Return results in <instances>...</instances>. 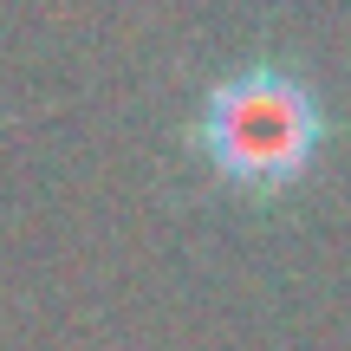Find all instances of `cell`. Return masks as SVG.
Segmentation results:
<instances>
[{
    "label": "cell",
    "mask_w": 351,
    "mask_h": 351,
    "mask_svg": "<svg viewBox=\"0 0 351 351\" xmlns=\"http://www.w3.org/2000/svg\"><path fill=\"white\" fill-rule=\"evenodd\" d=\"M319 137H326L319 98L280 65H254V72L221 78L195 124L208 169L234 189H261V195L306 176V163L319 156Z\"/></svg>",
    "instance_id": "obj_1"
}]
</instances>
